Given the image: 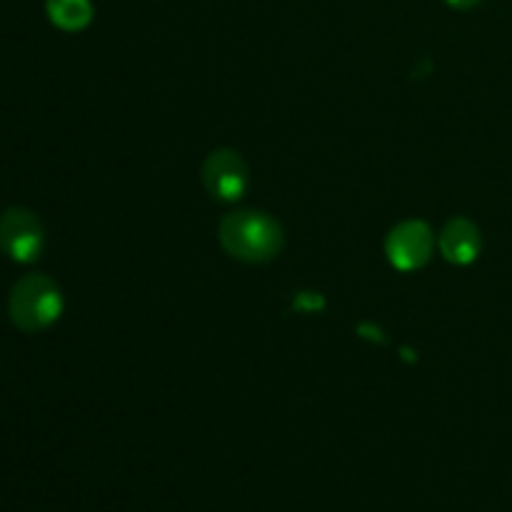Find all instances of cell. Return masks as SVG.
Segmentation results:
<instances>
[{
    "instance_id": "1",
    "label": "cell",
    "mask_w": 512,
    "mask_h": 512,
    "mask_svg": "<svg viewBox=\"0 0 512 512\" xmlns=\"http://www.w3.org/2000/svg\"><path fill=\"white\" fill-rule=\"evenodd\" d=\"M220 245L225 253L243 263H265L273 260L283 248V228L258 210H238L220 220Z\"/></svg>"
},
{
    "instance_id": "2",
    "label": "cell",
    "mask_w": 512,
    "mask_h": 512,
    "mask_svg": "<svg viewBox=\"0 0 512 512\" xmlns=\"http://www.w3.org/2000/svg\"><path fill=\"white\" fill-rule=\"evenodd\" d=\"M63 313V295L55 280L33 273L20 278L8 295V315L23 333H40L50 328Z\"/></svg>"
},
{
    "instance_id": "3",
    "label": "cell",
    "mask_w": 512,
    "mask_h": 512,
    "mask_svg": "<svg viewBox=\"0 0 512 512\" xmlns=\"http://www.w3.org/2000/svg\"><path fill=\"white\" fill-rule=\"evenodd\" d=\"M45 233L38 215L28 208H8L0 215V250L18 263H33L43 253Z\"/></svg>"
},
{
    "instance_id": "4",
    "label": "cell",
    "mask_w": 512,
    "mask_h": 512,
    "mask_svg": "<svg viewBox=\"0 0 512 512\" xmlns=\"http://www.w3.org/2000/svg\"><path fill=\"white\" fill-rule=\"evenodd\" d=\"M203 183L213 198L238 200L248 188V165L235 150L220 148L208 155L203 165Z\"/></svg>"
},
{
    "instance_id": "5",
    "label": "cell",
    "mask_w": 512,
    "mask_h": 512,
    "mask_svg": "<svg viewBox=\"0 0 512 512\" xmlns=\"http://www.w3.org/2000/svg\"><path fill=\"white\" fill-rule=\"evenodd\" d=\"M433 248V230L425 223H420V220L400 223L398 228H393V233L388 235V243H385L390 263L398 270L423 268L430 260V255H433Z\"/></svg>"
},
{
    "instance_id": "6",
    "label": "cell",
    "mask_w": 512,
    "mask_h": 512,
    "mask_svg": "<svg viewBox=\"0 0 512 512\" xmlns=\"http://www.w3.org/2000/svg\"><path fill=\"white\" fill-rule=\"evenodd\" d=\"M440 253L448 263L468 265L478 258L480 253V233L470 220L453 218L440 233Z\"/></svg>"
},
{
    "instance_id": "7",
    "label": "cell",
    "mask_w": 512,
    "mask_h": 512,
    "mask_svg": "<svg viewBox=\"0 0 512 512\" xmlns=\"http://www.w3.org/2000/svg\"><path fill=\"white\" fill-rule=\"evenodd\" d=\"M45 10L60 30H83L93 18L90 0H48Z\"/></svg>"
},
{
    "instance_id": "8",
    "label": "cell",
    "mask_w": 512,
    "mask_h": 512,
    "mask_svg": "<svg viewBox=\"0 0 512 512\" xmlns=\"http://www.w3.org/2000/svg\"><path fill=\"white\" fill-rule=\"evenodd\" d=\"M448 3L453 5V8H458V10H468V8H475L480 0H448Z\"/></svg>"
}]
</instances>
